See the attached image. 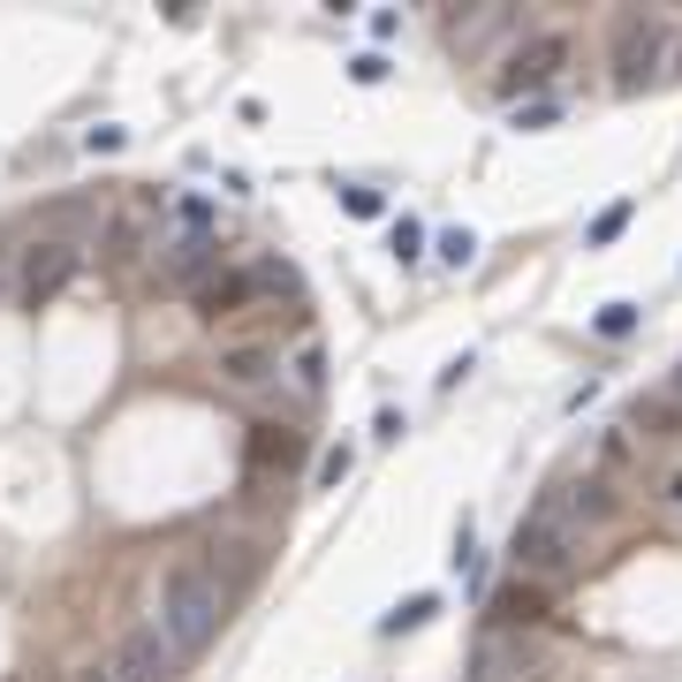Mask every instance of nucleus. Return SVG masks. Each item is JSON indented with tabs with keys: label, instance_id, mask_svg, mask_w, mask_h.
I'll return each mask as SVG.
<instances>
[{
	"label": "nucleus",
	"instance_id": "1",
	"mask_svg": "<svg viewBox=\"0 0 682 682\" xmlns=\"http://www.w3.org/2000/svg\"><path fill=\"white\" fill-rule=\"evenodd\" d=\"M228 606H235V592H228V576H220L205 554L168 561V576H160V630H168V644L182 652V660L213 652Z\"/></svg>",
	"mask_w": 682,
	"mask_h": 682
},
{
	"label": "nucleus",
	"instance_id": "2",
	"mask_svg": "<svg viewBox=\"0 0 682 682\" xmlns=\"http://www.w3.org/2000/svg\"><path fill=\"white\" fill-rule=\"evenodd\" d=\"M509 561H515V576H531V584H546V592H554L561 576H576V569H584V531H576L569 501H561V485H554V493H539L531 515L515 523Z\"/></svg>",
	"mask_w": 682,
	"mask_h": 682
},
{
	"label": "nucleus",
	"instance_id": "3",
	"mask_svg": "<svg viewBox=\"0 0 682 682\" xmlns=\"http://www.w3.org/2000/svg\"><path fill=\"white\" fill-rule=\"evenodd\" d=\"M668 61H675V16H660V8H622V16L606 23V69H614V91L668 84Z\"/></svg>",
	"mask_w": 682,
	"mask_h": 682
},
{
	"label": "nucleus",
	"instance_id": "4",
	"mask_svg": "<svg viewBox=\"0 0 682 682\" xmlns=\"http://www.w3.org/2000/svg\"><path fill=\"white\" fill-rule=\"evenodd\" d=\"M569 53H576V46H569V31H523V39L501 53V77H493V91H501V99L546 91L561 69H569Z\"/></svg>",
	"mask_w": 682,
	"mask_h": 682
},
{
	"label": "nucleus",
	"instance_id": "5",
	"mask_svg": "<svg viewBox=\"0 0 682 682\" xmlns=\"http://www.w3.org/2000/svg\"><path fill=\"white\" fill-rule=\"evenodd\" d=\"M220 265H228V258H220V235H213V228H182L174 243H160V258H152V281L190 297V289H205V281H213Z\"/></svg>",
	"mask_w": 682,
	"mask_h": 682
},
{
	"label": "nucleus",
	"instance_id": "6",
	"mask_svg": "<svg viewBox=\"0 0 682 682\" xmlns=\"http://www.w3.org/2000/svg\"><path fill=\"white\" fill-rule=\"evenodd\" d=\"M107 668H114V682H174V675H182V652L168 644L160 622H137V630L114 644V660H107Z\"/></svg>",
	"mask_w": 682,
	"mask_h": 682
},
{
	"label": "nucleus",
	"instance_id": "7",
	"mask_svg": "<svg viewBox=\"0 0 682 682\" xmlns=\"http://www.w3.org/2000/svg\"><path fill=\"white\" fill-rule=\"evenodd\" d=\"M77 265H84V251H77L69 235H39V243L23 251V281H16V289H23V303H53L77 281Z\"/></svg>",
	"mask_w": 682,
	"mask_h": 682
},
{
	"label": "nucleus",
	"instance_id": "8",
	"mask_svg": "<svg viewBox=\"0 0 682 682\" xmlns=\"http://www.w3.org/2000/svg\"><path fill=\"white\" fill-rule=\"evenodd\" d=\"M531 668H539L531 630H485V644L470 652V675H478V682H523Z\"/></svg>",
	"mask_w": 682,
	"mask_h": 682
},
{
	"label": "nucleus",
	"instance_id": "9",
	"mask_svg": "<svg viewBox=\"0 0 682 682\" xmlns=\"http://www.w3.org/2000/svg\"><path fill=\"white\" fill-rule=\"evenodd\" d=\"M622 432H630L638 448H675V440H682V394L668 380L644 387L638 402H630V425H622Z\"/></svg>",
	"mask_w": 682,
	"mask_h": 682
},
{
	"label": "nucleus",
	"instance_id": "10",
	"mask_svg": "<svg viewBox=\"0 0 682 682\" xmlns=\"http://www.w3.org/2000/svg\"><path fill=\"white\" fill-rule=\"evenodd\" d=\"M509 31H523V16H515V8H455V16H448V39H455V53H478V61L509 39Z\"/></svg>",
	"mask_w": 682,
	"mask_h": 682
},
{
	"label": "nucleus",
	"instance_id": "11",
	"mask_svg": "<svg viewBox=\"0 0 682 682\" xmlns=\"http://www.w3.org/2000/svg\"><path fill=\"white\" fill-rule=\"evenodd\" d=\"M485 614H493V630H539V622L554 614V592L531 584V576H509L501 592L485 599Z\"/></svg>",
	"mask_w": 682,
	"mask_h": 682
},
{
	"label": "nucleus",
	"instance_id": "12",
	"mask_svg": "<svg viewBox=\"0 0 682 682\" xmlns=\"http://www.w3.org/2000/svg\"><path fill=\"white\" fill-rule=\"evenodd\" d=\"M303 448H311V440H303V425H289V418H258L251 425V470L258 478H273V470L289 478V470L303 463Z\"/></svg>",
	"mask_w": 682,
	"mask_h": 682
},
{
	"label": "nucleus",
	"instance_id": "13",
	"mask_svg": "<svg viewBox=\"0 0 682 682\" xmlns=\"http://www.w3.org/2000/svg\"><path fill=\"white\" fill-rule=\"evenodd\" d=\"M220 380L243 387V394L273 387L281 380V349H273V341H220Z\"/></svg>",
	"mask_w": 682,
	"mask_h": 682
},
{
	"label": "nucleus",
	"instance_id": "14",
	"mask_svg": "<svg viewBox=\"0 0 682 682\" xmlns=\"http://www.w3.org/2000/svg\"><path fill=\"white\" fill-rule=\"evenodd\" d=\"M251 265H220L213 281H205V289H190V311H198V319H235V311H251Z\"/></svg>",
	"mask_w": 682,
	"mask_h": 682
},
{
	"label": "nucleus",
	"instance_id": "15",
	"mask_svg": "<svg viewBox=\"0 0 682 682\" xmlns=\"http://www.w3.org/2000/svg\"><path fill=\"white\" fill-rule=\"evenodd\" d=\"M561 501H569V515H576V531H584V523H614V509H622V501H614V485H606V478H576V485H561Z\"/></svg>",
	"mask_w": 682,
	"mask_h": 682
},
{
	"label": "nucleus",
	"instance_id": "16",
	"mask_svg": "<svg viewBox=\"0 0 682 682\" xmlns=\"http://www.w3.org/2000/svg\"><path fill=\"white\" fill-rule=\"evenodd\" d=\"M432 614H440V599H432V592H418V599H402V606H394V614H387L380 630H387V638H402V630H425Z\"/></svg>",
	"mask_w": 682,
	"mask_h": 682
},
{
	"label": "nucleus",
	"instance_id": "17",
	"mask_svg": "<svg viewBox=\"0 0 682 682\" xmlns=\"http://www.w3.org/2000/svg\"><path fill=\"white\" fill-rule=\"evenodd\" d=\"M630 463H638V440H630V432H606V440H599V478H622Z\"/></svg>",
	"mask_w": 682,
	"mask_h": 682
},
{
	"label": "nucleus",
	"instance_id": "18",
	"mask_svg": "<svg viewBox=\"0 0 682 682\" xmlns=\"http://www.w3.org/2000/svg\"><path fill=\"white\" fill-rule=\"evenodd\" d=\"M387 251L402 258V265H418V258H425V228H418V220L402 213V220H394V228H387Z\"/></svg>",
	"mask_w": 682,
	"mask_h": 682
},
{
	"label": "nucleus",
	"instance_id": "19",
	"mask_svg": "<svg viewBox=\"0 0 682 682\" xmlns=\"http://www.w3.org/2000/svg\"><path fill=\"white\" fill-rule=\"evenodd\" d=\"M289 380H297L303 394H319V387H327V357H319V341H303V349H297V364H289Z\"/></svg>",
	"mask_w": 682,
	"mask_h": 682
},
{
	"label": "nucleus",
	"instance_id": "20",
	"mask_svg": "<svg viewBox=\"0 0 682 682\" xmlns=\"http://www.w3.org/2000/svg\"><path fill=\"white\" fill-rule=\"evenodd\" d=\"M592 327H599L606 341H622L630 327H638V303H599V319H592Z\"/></svg>",
	"mask_w": 682,
	"mask_h": 682
},
{
	"label": "nucleus",
	"instance_id": "21",
	"mask_svg": "<svg viewBox=\"0 0 682 682\" xmlns=\"http://www.w3.org/2000/svg\"><path fill=\"white\" fill-rule=\"evenodd\" d=\"M630 213H638V205H630V198H614V205H606V213L592 220V243H614V235L630 228Z\"/></svg>",
	"mask_w": 682,
	"mask_h": 682
},
{
	"label": "nucleus",
	"instance_id": "22",
	"mask_svg": "<svg viewBox=\"0 0 682 682\" xmlns=\"http://www.w3.org/2000/svg\"><path fill=\"white\" fill-rule=\"evenodd\" d=\"M349 463H357L349 448H327V455H319V470H311V478H319V493H334L341 478H349Z\"/></svg>",
	"mask_w": 682,
	"mask_h": 682
},
{
	"label": "nucleus",
	"instance_id": "23",
	"mask_svg": "<svg viewBox=\"0 0 682 682\" xmlns=\"http://www.w3.org/2000/svg\"><path fill=\"white\" fill-rule=\"evenodd\" d=\"M341 205H349L357 220H380L387 213V198H380V190H364V182H349V190H341Z\"/></svg>",
	"mask_w": 682,
	"mask_h": 682
},
{
	"label": "nucleus",
	"instance_id": "24",
	"mask_svg": "<svg viewBox=\"0 0 682 682\" xmlns=\"http://www.w3.org/2000/svg\"><path fill=\"white\" fill-rule=\"evenodd\" d=\"M440 258H448V265H470V258H478V235H470V228H448V235H440Z\"/></svg>",
	"mask_w": 682,
	"mask_h": 682
},
{
	"label": "nucleus",
	"instance_id": "25",
	"mask_svg": "<svg viewBox=\"0 0 682 682\" xmlns=\"http://www.w3.org/2000/svg\"><path fill=\"white\" fill-rule=\"evenodd\" d=\"M349 77H357V84H380L387 61H380V53H357V61H349Z\"/></svg>",
	"mask_w": 682,
	"mask_h": 682
},
{
	"label": "nucleus",
	"instance_id": "26",
	"mask_svg": "<svg viewBox=\"0 0 682 682\" xmlns=\"http://www.w3.org/2000/svg\"><path fill=\"white\" fill-rule=\"evenodd\" d=\"M546 122H554V99H531V107L515 114V129H546Z\"/></svg>",
	"mask_w": 682,
	"mask_h": 682
},
{
	"label": "nucleus",
	"instance_id": "27",
	"mask_svg": "<svg viewBox=\"0 0 682 682\" xmlns=\"http://www.w3.org/2000/svg\"><path fill=\"white\" fill-rule=\"evenodd\" d=\"M174 213H182V228H213V205H205V198H182Z\"/></svg>",
	"mask_w": 682,
	"mask_h": 682
},
{
	"label": "nucleus",
	"instance_id": "28",
	"mask_svg": "<svg viewBox=\"0 0 682 682\" xmlns=\"http://www.w3.org/2000/svg\"><path fill=\"white\" fill-rule=\"evenodd\" d=\"M668 77H682V23H675V61H668Z\"/></svg>",
	"mask_w": 682,
	"mask_h": 682
},
{
	"label": "nucleus",
	"instance_id": "29",
	"mask_svg": "<svg viewBox=\"0 0 682 682\" xmlns=\"http://www.w3.org/2000/svg\"><path fill=\"white\" fill-rule=\"evenodd\" d=\"M84 682H114V668H91V675Z\"/></svg>",
	"mask_w": 682,
	"mask_h": 682
},
{
	"label": "nucleus",
	"instance_id": "30",
	"mask_svg": "<svg viewBox=\"0 0 682 682\" xmlns=\"http://www.w3.org/2000/svg\"><path fill=\"white\" fill-rule=\"evenodd\" d=\"M668 493H675V509H682V478H675V485H668Z\"/></svg>",
	"mask_w": 682,
	"mask_h": 682
},
{
	"label": "nucleus",
	"instance_id": "31",
	"mask_svg": "<svg viewBox=\"0 0 682 682\" xmlns=\"http://www.w3.org/2000/svg\"><path fill=\"white\" fill-rule=\"evenodd\" d=\"M668 387H675V394H682V372H675V380H668Z\"/></svg>",
	"mask_w": 682,
	"mask_h": 682
}]
</instances>
